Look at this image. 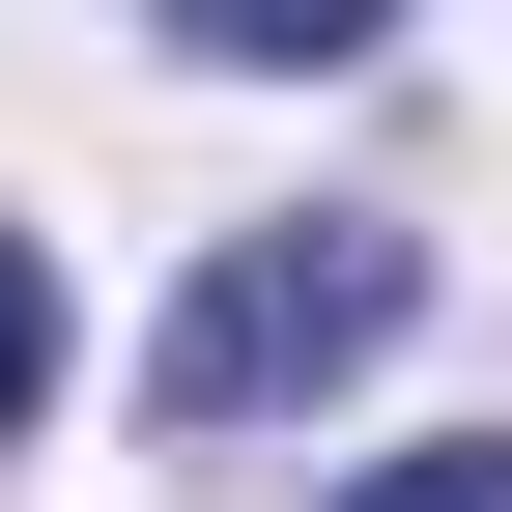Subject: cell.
Wrapping results in <instances>:
<instances>
[{"label": "cell", "mask_w": 512, "mask_h": 512, "mask_svg": "<svg viewBox=\"0 0 512 512\" xmlns=\"http://www.w3.org/2000/svg\"><path fill=\"white\" fill-rule=\"evenodd\" d=\"M29 370H57V285H29V228H0V427H29Z\"/></svg>", "instance_id": "obj_2"}, {"label": "cell", "mask_w": 512, "mask_h": 512, "mask_svg": "<svg viewBox=\"0 0 512 512\" xmlns=\"http://www.w3.org/2000/svg\"><path fill=\"white\" fill-rule=\"evenodd\" d=\"M399 313H427V256H399V228H228L143 399H171V427H256V399H313V370H370Z\"/></svg>", "instance_id": "obj_1"}, {"label": "cell", "mask_w": 512, "mask_h": 512, "mask_svg": "<svg viewBox=\"0 0 512 512\" xmlns=\"http://www.w3.org/2000/svg\"><path fill=\"white\" fill-rule=\"evenodd\" d=\"M370 512H512V427H484V456H399Z\"/></svg>", "instance_id": "obj_3"}]
</instances>
